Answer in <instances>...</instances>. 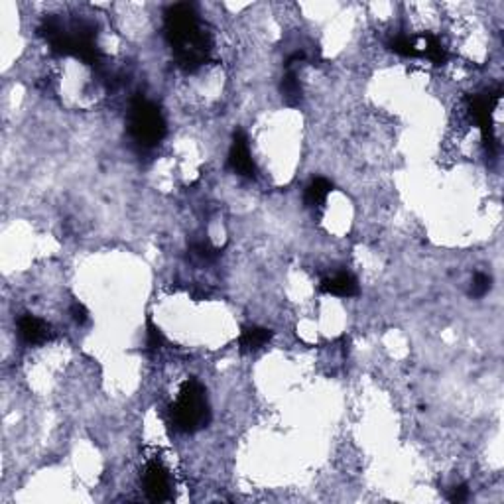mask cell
Returning <instances> with one entry per match:
<instances>
[{
	"mask_svg": "<svg viewBox=\"0 0 504 504\" xmlns=\"http://www.w3.org/2000/svg\"><path fill=\"white\" fill-rule=\"evenodd\" d=\"M272 335V331L266 329V327L248 326L242 329L241 337H239V346H241L242 353H254V351H260L262 346L268 345Z\"/></svg>",
	"mask_w": 504,
	"mask_h": 504,
	"instance_id": "cell-8",
	"label": "cell"
},
{
	"mask_svg": "<svg viewBox=\"0 0 504 504\" xmlns=\"http://www.w3.org/2000/svg\"><path fill=\"white\" fill-rule=\"evenodd\" d=\"M71 317H74V321L77 326H83L87 323V319H89V312H87V307L83 304H79V302H75L71 305Z\"/></svg>",
	"mask_w": 504,
	"mask_h": 504,
	"instance_id": "cell-15",
	"label": "cell"
},
{
	"mask_svg": "<svg viewBox=\"0 0 504 504\" xmlns=\"http://www.w3.org/2000/svg\"><path fill=\"white\" fill-rule=\"evenodd\" d=\"M280 93H282V99L288 103V105H298L302 101V85L298 81L294 71L286 74L280 81Z\"/></svg>",
	"mask_w": 504,
	"mask_h": 504,
	"instance_id": "cell-11",
	"label": "cell"
},
{
	"mask_svg": "<svg viewBox=\"0 0 504 504\" xmlns=\"http://www.w3.org/2000/svg\"><path fill=\"white\" fill-rule=\"evenodd\" d=\"M304 59H305V53L304 52H295L294 55H290V59H288V63H286V65H288V67H292L294 63L304 62Z\"/></svg>",
	"mask_w": 504,
	"mask_h": 504,
	"instance_id": "cell-17",
	"label": "cell"
},
{
	"mask_svg": "<svg viewBox=\"0 0 504 504\" xmlns=\"http://www.w3.org/2000/svg\"><path fill=\"white\" fill-rule=\"evenodd\" d=\"M388 48L394 53H398L402 57H420V52H418V36L414 34H402V36H396L392 42L388 43Z\"/></svg>",
	"mask_w": 504,
	"mask_h": 504,
	"instance_id": "cell-10",
	"label": "cell"
},
{
	"mask_svg": "<svg viewBox=\"0 0 504 504\" xmlns=\"http://www.w3.org/2000/svg\"><path fill=\"white\" fill-rule=\"evenodd\" d=\"M128 132L140 146H158L166 136V120L160 106L148 99L132 101L128 111Z\"/></svg>",
	"mask_w": 504,
	"mask_h": 504,
	"instance_id": "cell-3",
	"label": "cell"
},
{
	"mask_svg": "<svg viewBox=\"0 0 504 504\" xmlns=\"http://www.w3.org/2000/svg\"><path fill=\"white\" fill-rule=\"evenodd\" d=\"M169 412H172V421L179 431L193 433V431L203 430L211 420L207 392L197 380L193 378L186 380Z\"/></svg>",
	"mask_w": 504,
	"mask_h": 504,
	"instance_id": "cell-2",
	"label": "cell"
},
{
	"mask_svg": "<svg viewBox=\"0 0 504 504\" xmlns=\"http://www.w3.org/2000/svg\"><path fill=\"white\" fill-rule=\"evenodd\" d=\"M193 252L200 256V258H205V260H215L219 256V251L211 244V242H195L193 244Z\"/></svg>",
	"mask_w": 504,
	"mask_h": 504,
	"instance_id": "cell-14",
	"label": "cell"
},
{
	"mask_svg": "<svg viewBox=\"0 0 504 504\" xmlns=\"http://www.w3.org/2000/svg\"><path fill=\"white\" fill-rule=\"evenodd\" d=\"M146 346L148 351H160L164 346V333L160 331V327L154 326L152 317H148L146 323Z\"/></svg>",
	"mask_w": 504,
	"mask_h": 504,
	"instance_id": "cell-12",
	"label": "cell"
},
{
	"mask_svg": "<svg viewBox=\"0 0 504 504\" xmlns=\"http://www.w3.org/2000/svg\"><path fill=\"white\" fill-rule=\"evenodd\" d=\"M319 290L323 294L337 295V298H353L358 294V284L351 274L339 272L331 278H326L319 286Z\"/></svg>",
	"mask_w": 504,
	"mask_h": 504,
	"instance_id": "cell-7",
	"label": "cell"
},
{
	"mask_svg": "<svg viewBox=\"0 0 504 504\" xmlns=\"http://www.w3.org/2000/svg\"><path fill=\"white\" fill-rule=\"evenodd\" d=\"M469 498V489L465 486V484H459V486H455L449 494V500L451 503H465Z\"/></svg>",
	"mask_w": 504,
	"mask_h": 504,
	"instance_id": "cell-16",
	"label": "cell"
},
{
	"mask_svg": "<svg viewBox=\"0 0 504 504\" xmlns=\"http://www.w3.org/2000/svg\"><path fill=\"white\" fill-rule=\"evenodd\" d=\"M491 290V276H486L483 272H477L472 276L471 282V295L472 298H483L489 294Z\"/></svg>",
	"mask_w": 504,
	"mask_h": 504,
	"instance_id": "cell-13",
	"label": "cell"
},
{
	"mask_svg": "<svg viewBox=\"0 0 504 504\" xmlns=\"http://www.w3.org/2000/svg\"><path fill=\"white\" fill-rule=\"evenodd\" d=\"M144 491H146L148 498L160 503L166 500L172 493L169 489V475L168 471L162 467V463L150 461L144 469Z\"/></svg>",
	"mask_w": 504,
	"mask_h": 504,
	"instance_id": "cell-5",
	"label": "cell"
},
{
	"mask_svg": "<svg viewBox=\"0 0 504 504\" xmlns=\"http://www.w3.org/2000/svg\"><path fill=\"white\" fill-rule=\"evenodd\" d=\"M333 183L326 178H315L309 181V186L305 188V203L309 207H321L327 201V195L331 193Z\"/></svg>",
	"mask_w": 504,
	"mask_h": 504,
	"instance_id": "cell-9",
	"label": "cell"
},
{
	"mask_svg": "<svg viewBox=\"0 0 504 504\" xmlns=\"http://www.w3.org/2000/svg\"><path fill=\"white\" fill-rule=\"evenodd\" d=\"M18 335L28 345H40L50 339V327L40 317L26 314L18 319Z\"/></svg>",
	"mask_w": 504,
	"mask_h": 504,
	"instance_id": "cell-6",
	"label": "cell"
},
{
	"mask_svg": "<svg viewBox=\"0 0 504 504\" xmlns=\"http://www.w3.org/2000/svg\"><path fill=\"white\" fill-rule=\"evenodd\" d=\"M166 38L179 67L195 69L207 62L211 36L203 28L197 10L188 2L174 4L166 10Z\"/></svg>",
	"mask_w": 504,
	"mask_h": 504,
	"instance_id": "cell-1",
	"label": "cell"
},
{
	"mask_svg": "<svg viewBox=\"0 0 504 504\" xmlns=\"http://www.w3.org/2000/svg\"><path fill=\"white\" fill-rule=\"evenodd\" d=\"M229 166L234 174H239L242 178H256V174H258L256 164L251 156L248 140L242 130H237L232 136L231 150H229Z\"/></svg>",
	"mask_w": 504,
	"mask_h": 504,
	"instance_id": "cell-4",
	"label": "cell"
}]
</instances>
